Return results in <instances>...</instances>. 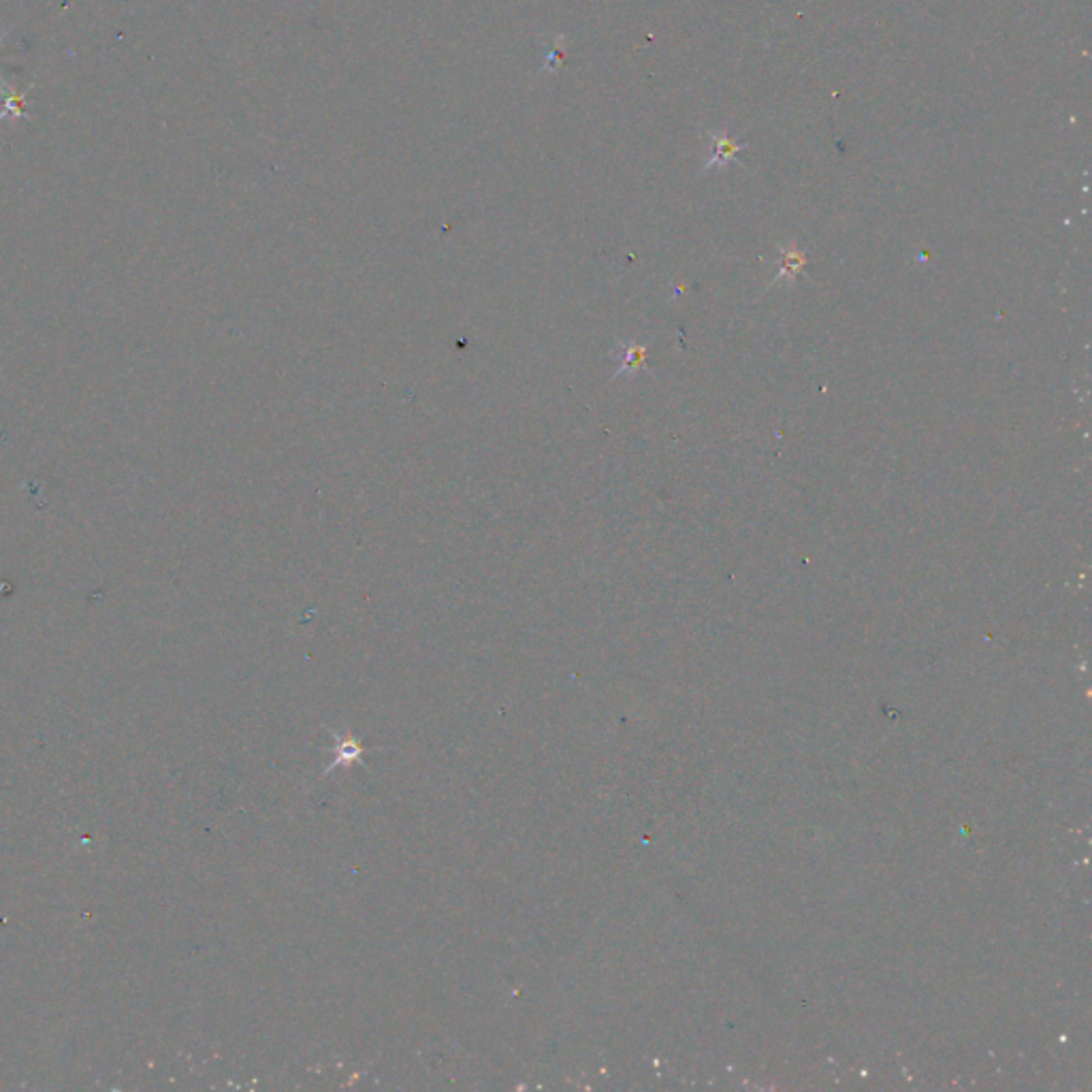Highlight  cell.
I'll return each instance as SVG.
<instances>
[{
  "instance_id": "cell-3",
  "label": "cell",
  "mask_w": 1092,
  "mask_h": 1092,
  "mask_svg": "<svg viewBox=\"0 0 1092 1092\" xmlns=\"http://www.w3.org/2000/svg\"><path fill=\"white\" fill-rule=\"evenodd\" d=\"M26 90H30V88H26ZM24 92H18V90H9L5 92V107L0 109V118H5V115H13V118H22L24 115Z\"/></svg>"
},
{
  "instance_id": "cell-4",
  "label": "cell",
  "mask_w": 1092,
  "mask_h": 1092,
  "mask_svg": "<svg viewBox=\"0 0 1092 1092\" xmlns=\"http://www.w3.org/2000/svg\"><path fill=\"white\" fill-rule=\"evenodd\" d=\"M645 354H647V348L645 346H636V344H630L625 350V361H623V370H630V372H636L643 367L645 363Z\"/></svg>"
},
{
  "instance_id": "cell-1",
  "label": "cell",
  "mask_w": 1092,
  "mask_h": 1092,
  "mask_svg": "<svg viewBox=\"0 0 1092 1092\" xmlns=\"http://www.w3.org/2000/svg\"><path fill=\"white\" fill-rule=\"evenodd\" d=\"M708 139H711V156H708V162L705 165V173L715 167L726 169L730 165H736L739 162L736 156L749 148V143H739L734 136H730L728 131H708Z\"/></svg>"
},
{
  "instance_id": "cell-2",
  "label": "cell",
  "mask_w": 1092,
  "mask_h": 1092,
  "mask_svg": "<svg viewBox=\"0 0 1092 1092\" xmlns=\"http://www.w3.org/2000/svg\"><path fill=\"white\" fill-rule=\"evenodd\" d=\"M807 267V255H804L802 250L798 248H783L781 250V261H779V273L775 276V282H781V279H788V282H794V279L801 276V273Z\"/></svg>"
},
{
  "instance_id": "cell-5",
  "label": "cell",
  "mask_w": 1092,
  "mask_h": 1092,
  "mask_svg": "<svg viewBox=\"0 0 1092 1092\" xmlns=\"http://www.w3.org/2000/svg\"><path fill=\"white\" fill-rule=\"evenodd\" d=\"M3 39H5V34H3V37H0V41H3Z\"/></svg>"
}]
</instances>
